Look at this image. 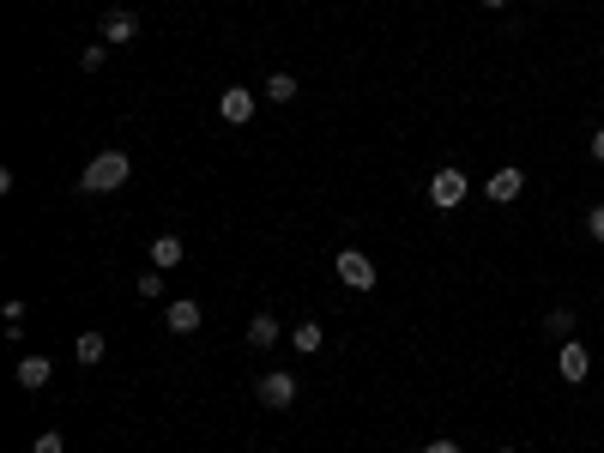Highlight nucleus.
<instances>
[{"label":"nucleus","instance_id":"obj_23","mask_svg":"<svg viewBox=\"0 0 604 453\" xmlns=\"http://www.w3.org/2000/svg\"><path fill=\"white\" fill-rule=\"evenodd\" d=\"M502 453H514V448H502Z\"/></svg>","mask_w":604,"mask_h":453},{"label":"nucleus","instance_id":"obj_1","mask_svg":"<svg viewBox=\"0 0 604 453\" xmlns=\"http://www.w3.org/2000/svg\"><path fill=\"white\" fill-rule=\"evenodd\" d=\"M127 176H133V157L127 151H97L85 164V176H79V194H115Z\"/></svg>","mask_w":604,"mask_h":453},{"label":"nucleus","instance_id":"obj_5","mask_svg":"<svg viewBox=\"0 0 604 453\" xmlns=\"http://www.w3.org/2000/svg\"><path fill=\"white\" fill-rule=\"evenodd\" d=\"M429 200L441 206V212L459 206V200H466V170H435V176H429Z\"/></svg>","mask_w":604,"mask_h":453},{"label":"nucleus","instance_id":"obj_22","mask_svg":"<svg viewBox=\"0 0 604 453\" xmlns=\"http://www.w3.org/2000/svg\"><path fill=\"white\" fill-rule=\"evenodd\" d=\"M483 6H508V0H483Z\"/></svg>","mask_w":604,"mask_h":453},{"label":"nucleus","instance_id":"obj_4","mask_svg":"<svg viewBox=\"0 0 604 453\" xmlns=\"http://www.w3.org/2000/svg\"><path fill=\"white\" fill-rule=\"evenodd\" d=\"M556 369H562V381H568V387H580V381H586V369H592L586 345H580V339H562V345H556Z\"/></svg>","mask_w":604,"mask_h":453},{"label":"nucleus","instance_id":"obj_8","mask_svg":"<svg viewBox=\"0 0 604 453\" xmlns=\"http://www.w3.org/2000/svg\"><path fill=\"white\" fill-rule=\"evenodd\" d=\"M483 188H490V200H496V206H508V200H520V188H526V176H520V170L508 164V170H496V176L483 181Z\"/></svg>","mask_w":604,"mask_h":453},{"label":"nucleus","instance_id":"obj_11","mask_svg":"<svg viewBox=\"0 0 604 453\" xmlns=\"http://www.w3.org/2000/svg\"><path fill=\"white\" fill-rule=\"evenodd\" d=\"M151 266H157V273L181 266V236H157V242H151Z\"/></svg>","mask_w":604,"mask_h":453},{"label":"nucleus","instance_id":"obj_18","mask_svg":"<svg viewBox=\"0 0 604 453\" xmlns=\"http://www.w3.org/2000/svg\"><path fill=\"white\" fill-rule=\"evenodd\" d=\"M103 55H109V43H91V49L79 55V67H85V73H97V67H103Z\"/></svg>","mask_w":604,"mask_h":453},{"label":"nucleus","instance_id":"obj_10","mask_svg":"<svg viewBox=\"0 0 604 453\" xmlns=\"http://www.w3.org/2000/svg\"><path fill=\"white\" fill-rule=\"evenodd\" d=\"M49 357H25V363H19V387H25V393H43V387H49Z\"/></svg>","mask_w":604,"mask_h":453},{"label":"nucleus","instance_id":"obj_7","mask_svg":"<svg viewBox=\"0 0 604 453\" xmlns=\"http://www.w3.org/2000/svg\"><path fill=\"white\" fill-rule=\"evenodd\" d=\"M218 115H224L230 127H242V122L254 115V91H242V85H230L224 97H218Z\"/></svg>","mask_w":604,"mask_h":453},{"label":"nucleus","instance_id":"obj_3","mask_svg":"<svg viewBox=\"0 0 604 453\" xmlns=\"http://www.w3.org/2000/svg\"><path fill=\"white\" fill-rule=\"evenodd\" d=\"M254 393H260V405H273V411H284V405H297V375H284V369H273V375L254 381Z\"/></svg>","mask_w":604,"mask_h":453},{"label":"nucleus","instance_id":"obj_15","mask_svg":"<svg viewBox=\"0 0 604 453\" xmlns=\"http://www.w3.org/2000/svg\"><path fill=\"white\" fill-rule=\"evenodd\" d=\"M544 332H550L556 345H562V339H575V315H568V308H550V321H544Z\"/></svg>","mask_w":604,"mask_h":453},{"label":"nucleus","instance_id":"obj_17","mask_svg":"<svg viewBox=\"0 0 604 453\" xmlns=\"http://www.w3.org/2000/svg\"><path fill=\"white\" fill-rule=\"evenodd\" d=\"M30 453H67V441H61V435H55V429H43V435H37V441H30Z\"/></svg>","mask_w":604,"mask_h":453},{"label":"nucleus","instance_id":"obj_16","mask_svg":"<svg viewBox=\"0 0 604 453\" xmlns=\"http://www.w3.org/2000/svg\"><path fill=\"white\" fill-rule=\"evenodd\" d=\"M266 97H273V103H290V97H297V79H290V73H273V79H266Z\"/></svg>","mask_w":604,"mask_h":453},{"label":"nucleus","instance_id":"obj_6","mask_svg":"<svg viewBox=\"0 0 604 453\" xmlns=\"http://www.w3.org/2000/svg\"><path fill=\"white\" fill-rule=\"evenodd\" d=\"M133 37H139V19L127 6H109L103 13V43H133Z\"/></svg>","mask_w":604,"mask_h":453},{"label":"nucleus","instance_id":"obj_13","mask_svg":"<svg viewBox=\"0 0 604 453\" xmlns=\"http://www.w3.org/2000/svg\"><path fill=\"white\" fill-rule=\"evenodd\" d=\"M248 345H254V351H273V345H278V321H273V315H254V321H248Z\"/></svg>","mask_w":604,"mask_h":453},{"label":"nucleus","instance_id":"obj_21","mask_svg":"<svg viewBox=\"0 0 604 453\" xmlns=\"http://www.w3.org/2000/svg\"><path fill=\"white\" fill-rule=\"evenodd\" d=\"M592 157H599V164H604V127H599V133H592Z\"/></svg>","mask_w":604,"mask_h":453},{"label":"nucleus","instance_id":"obj_12","mask_svg":"<svg viewBox=\"0 0 604 453\" xmlns=\"http://www.w3.org/2000/svg\"><path fill=\"white\" fill-rule=\"evenodd\" d=\"M290 345H297V351H321V345H327V332H321V321H297V327H290Z\"/></svg>","mask_w":604,"mask_h":453},{"label":"nucleus","instance_id":"obj_20","mask_svg":"<svg viewBox=\"0 0 604 453\" xmlns=\"http://www.w3.org/2000/svg\"><path fill=\"white\" fill-rule=\"evenodd\" d=\"M424 453H459V441H429Z\"/></svg>","mask_w":604,"mask_h":453},{"label":"nucleus","instance_id":"obj_2","mask_svg":"<svg viewBox=\"0 0 604 453\" xmlns=\"http://www.w3.org/2000/svg\"><path fill=\"white\" fill-rule=\"evenodd\" d=\"M332 273L345 278V290H375V260H369V254H357V248L339 254V260H332Z\"/></svg>","mask_w":604,"mask_h":453},{"label":"nucleus","instance_id":"obj_9","mask_svg":"<svg viewBox=\"0 0 604 453\" xmlns=\"http://www.w3.org/2000/svg\"><path fill=\"white\" fill-rule=\"evenodd\" d=\"M164 327L170 332H181V339H188V332H200V302H170V315H164Z\"/></svg>","mask_w":604,"mask_h":453},{"label":"nucleus","instance_id":"obj_14","mask_svg":"<svg viewBox=\"0 0 604 453\" xmlns=\"http://www.w3.org/2000/svg\"><path fill=\"white\" fill-rule=\"evenodd\" d=\"M103 351H109V339L103 332H79V345H73V357L91 369V363H103Z\"/></svg>","mask_w":604,"mask_h":453},{"label":"nucleus","instance_id":"obj_19","mask_svg":"<svg viewBox=\"0 0 604 453\" xmlns=\"http://www.w3.org/2000/svg\"><path fill=\"white\" fill-rule=\"evenodd\" d=\"M586 230H592V242H604V206H592V218H586Z\"/></svg>","mask_w":604,"mask_h":453}]
</instances>
